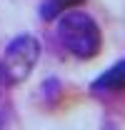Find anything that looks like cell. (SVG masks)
Segmentation results:
<instances>
[{
    "label": "cell",
    "instance_id": "obj_4",
    "mask_svg": "<svg viewBox=\"0 0 125 130\" xmlns=\"http://www.w3.org/2000/svg\"><path fill=\"white\" fill-rule=\"evenodd\" d=\"M80 3H83V0H43V3H40V18L50 23V20L60 18L65 10L80 5Z\"/></svg>",
    "mask_w": 125,
    "mask_h": 130
},
{
    "label": "cell",
    "instance_id": "obj_2",
    "mask_svg": "<svg viewBox=\"0 0 125 130\" xmlns=\"http://www.w3.org/2000/svg\"><path fill=\"white\" fill-rule=\"evenodd\" d=\"M40 60V43L35 35H18L0 55V83L3 85H20L30 78Z\"/></svg>",
    "mask_w": 125,
    "mask_h": 130
},
{
    "label": "cell",
    "instance_id": "obj_1",
    "mask_svg": "<svg viewBox=\"0 0 125 130\" xmlns=\"http://www.w3.org/2000/svg\"><path fill=\"white\" fill-rule=\"evenodd\" d=\"M58 38L63 48L78 60H90L103 48L100 28L93 20V15L80 10H65L58 20Z\"/></svg>",
    "mask_w": 125,
    "mask_h": 130
},
{
    "label": "cell",
    "instance_id": "obj_3",
    "mask_svg": "<svg viewBox=\"0 0 125 130\" xmlns=\"http://www.w3.org/2000/svg\"><path fill=\"white\" fill-rule=\"evenodd\" d=\"M93 93H115V90H125V58L120 63L110 65L103 75H98L90 85Z\"/></svg>",
    "mask_w": 125,
    "mask_h": 130
}]
</instances>
